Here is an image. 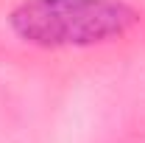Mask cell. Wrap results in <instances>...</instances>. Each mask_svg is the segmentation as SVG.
I'll list each match as a JSON object with an SVG mask.
<instances>
[{"label":"cell","instance_id":"6da1fadb","mask_svg":"<svg viewBox=\"0 0 145 143\" xmlns=\"http://www.w3.org/2000/svg\"><path fill=\"white\" fill-rule=\"evenodd\" d=\"M134 23L137 11L123 0H22L8 14L11 31L39 48H89Z\"/></svg>","mask_w":145,"mask_h":143}]
</instances>
